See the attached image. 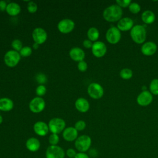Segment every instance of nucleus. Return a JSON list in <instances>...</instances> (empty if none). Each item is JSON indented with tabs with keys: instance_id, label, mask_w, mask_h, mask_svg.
Segmentation results:
<instances>
[{
	"instance_id": "obj_20",
	"label": "nucleus",
	"mask_w": 158,
	"mask_h": 158,
	"mask_svg": "<svg viewBox=\"0 0 158 158\" xmlns=\"http://www.w3.org/2000/svg\"><path fill=\"white\" fill-rule=\"evenodd\" d=\"M75 106L77 110L80 112H86L89 109V103L85 98H80L75 102Z\"/></svg>"
},
{
	"instance_id": "obj_25",
	"label": "nucleus",
	"mask_w": 158,
	"mask_h": 158,
	"mask_svg": "<svg viewBox=\"0 0 158 158\" xmlns=\"http://www.w3.org/2000/svg\"><path fill=\"white\" fill-rule=\"evenodd\" d=\"M119 75L120 77L123 80H130L132 78L133 73L130 69L124 68L120 70Z\"/></svg>"
},
{
	"instance_id": "obj_35",
	"label": "nucleus",
	"mask_w": 158,
	"mask_h": 158,
	"mask_svg": "<svg viewBox=\"0 0 158 158\" xmlns=\"http://www.w3.org/2000/svg\"><path fill=\"white\" fill-rule=\"evenodd\" d=\"M77 67H78V69L80 72H85L87 70L88 64L85 61L82 60V61H80L78 63Z\"/></svg>"
},
{
	"instance_id": "obj_15",
	"label": "nucleus",
	"mask_w": 158,
	"mask_h": 158,
	"mask_svg": "<svg viewBox=\"0 0 158 158\" xmlns=\"http://www.w3.org/2000/svg\"><path fill=\"white\" fill-rule=\"evenodd\" d=\"M134 26L133 20L128 17L122 18L117 24V27L121 31H127L131 30Z\"/></svg>"
},
{
	"instance_id": "obj_5",
	"label": "nucleus",
	"mask_w": 158,
	"mask_h": 158,
	"mask_svg": "<svg viewBox=\"0 0 158 158\" xmlns=\"http://www.w3.org/2000/svg\"><path fill=\"white\" fill-rule=\"evenodd\" d=\"M20 58L21 56L19 52L14 50H9L5 54L4 60L7 66L14 67L19 64Z\"/></svg>"
},
{
	"instance_id": "obj_6",
	"label": "nucleus",
	"mask_w": 158,
	"mask_h": 158,
	"mask_svg": "<svg viewBox=\"0 0 158 158\" xmlns=\"http://www.w3.org/2000/svg\"><path fill=\"white\" fill-rule=\"evenodd\" d=\"M89 96L94 99H99L104 95V89L98 83L93 82L89 85L87 89Z\"/></svg>"
},
{
	"instance_id": "obj_17",
	"label": "nucleus",
	"mask_w": 158,
	"mask_h": 158,
	"mask_svg": "<svg viewBox=\"0 0 158 158\" xmlns=\"http://www.w3.org/2000/svg\"><path fill=\"white\" fill-rule=\"evenodd\" d=\"M62 136L67 141L71 142L75 141L78 138V131L75 128V127H67L62 131Z\"/></svg>"
},
{
	"instance_id": "obj_37",
	"label": "nucleus",
	"mask_w": 158,
	"mask_h": 158,
	"mask_svg": "<svg viewBox=\"0 0 158 158\" xmlns=\"http://www.w3.org/2000/svg\"><path fill=\"white\" fill-rule=\"evenodd\" d=\"M36 81L40 83V84H43L44 83H46V81H47V78L46 77L44 74L43 73H40L36 76Z\"/></svg>"
},
{
	"instance_id": "obj_36",
	"label": "nucleus",
	"mask_w": 158,
	"mask_h": 158,
	"mask_svg": "<svg viewBox=\"0 0 158 158\" xmlns=\"http://www.w3.org/2000/svg\"><path fill=\"white\" fill-rule=\"evenodd\" d=\"M77 153V152L75 149L73 148H69L65 152V155L69 158H75Z\"/></svg>"
},
{
	"instance_id": "obj_41",
	"label": "nucleus",
	"mask_w": 158,
	"mask_h": 158,
	"mask_svg": "<svg viewBox=\"0 0 158 158\" xmlns=\"http://www.w3.org/2000/svg\"><path fill=\"white\" fill-rule=\"evenodd\" d=\"M38 47H39V44H37V43H35L33 44V48L35 49H37L38 48Z\"/></svg>"
},
{
	"instance_id": "obj_42",
	"label": "nucleus",
	"mask_w": 158,
	"mask_h": 158,
	"mask_svg": "<svg viewBox=\"0 0 158 158\" xmlns=\"http://www.w3.org/2000/svg\"><path fill=\"white\" fill-rule=\"evenodd\" d=\"M2 121H3V118H2V116L0 115V124H1V123H2Z\"/></svg>"
},
{
	"instance_id": "obj_7",
	"label": "nucleus",
	"mask_w": 158,
	"mask_h": 158,
	"mask_svg": "<svg viewBox=\"0 0 158 158\" xmlns=\"http://www.w3.org/2000/svg\"><path fill=\"white\" fill-rule=\"evenodd\" d=\"M46 158H64L65 152L63 148L58 145H50L45 152Z\"/></svg>"
},
{
	"instance_id": "obj_26",
	"label": "nucleus",
	"mask_w": 158,
	"mask_h": 158,
	"mask_svg": "<svg viewBox=\"0 0 158 158\" xmlns=\"http://www.w3.org/2000/svg\"><path fill=\"white\" fill-rule=\"evenodd\" d=\"M149 91L152 95H158V79L154 78L149 84Z\"/></svg>"
},
{
	"instance_id": "obj_38",
	"label": "nucleus",
	"mask_w": 158,
	"mask_h": 158,
	"mask_svg": "<svg viewBox=\"0 0 158 158\" xmlns=\"http://www.w3.org/2000/svg\"><path fill=\"white\" fill-rule=\"evenodd\" d=\"M93 43L91 41H90L89 40H85L83 42V45L85 48L87 49H89L92 48L93 46Z\"/></svg>"
},
{
	"instance_id": "obj_11",
	"label": "nucleus",
	"mask_w": 158,
	"mask_h": 158,
	"mask_svg": "<svg viewBox=\"0 0 158 158\" xmlns=\"http://www.w3.org/2000/svg\"><path fill=\"white\" fill-rule=\"evenodd\" d=\"M91 52L94 56L98 58L102 57L105 56L107 52V47L104 43L100 41H97L93 44Z\"/></svg>"
},
{
	"instance_id": "obj_4",
	"label": "nucleus",
	"mask_w": 158,
	"mask_h": 158,
	"mask_svg": "<svg viewBox=\"0 0 158 158\" xmlns=\"http://www.w3.org/2000/svg\"><path fill=\"white\" fill-rule=\"evenodd\" d=\"M49 131L52 133L59 134L63 131L65 128V122L60 118H53L48 123Z\"/></svg>"
},
{
	"instance_id": "obj_22",
	"label": "nucleus",
	"mask_w": 158,
	"mask_h": 158,
	"mask_svg": "<svg viewBox=\"0 0 158 158\" xmlns=\"http://www.w3.org/2000/svg\"><path fill=\"white\" fill-rule=\"evenodd\" d=\"M14 107V102L8 98L0 99V110L7 112L11 110Z\"/></svg>"
},
{
	"instance_id": "obj_28",
	"label": "nucleus",
	"mask_w": 158,
	"mask_h": 158,
	"mask_svg": "<svg viewBox=\"0 0 158 158\" xmlns=\"http://www.w3.org/2000/svg\"><path fill=\"white\" fill-rule=\"evenodd\" d=\"M11 46L12 47V48L14 49V51H16L19 52L23 48L22 47V42L20 40L15 39L12 41Z\"/></svg>"
},
{
	"instance_id": "obj_24",
	"label": "nucleus",
	"mask_w": 158,
	"mask_h": 158,
	"mask_svg": "<svg viewBox=\"0 0 158 158\" xmlns=\"http://www.w3.org/2000/svg\"><path fill=\"white\" fill-rule=\"evenodd\" d=\"M87 36L88 40L91 41H97L99 37V32L98 28L95 27H91L87 31Z\"/></svg>"
},
{
	"instance_id": "obj_9",
	"label": "nucleus",
	"mask_w": 158,
	"mask_h": 158,
	"mask_svg": "<svg viewBox=\"0 0 158 158\" xmlns=\"http://www.w3.org/2000/svg\"><path fill=\"white\" fill-rule=\"evenodd\" d=\"M45 101L41 97H35L29 103V109L33 113H40L45 108Z\"/></svg>"
},
{
	"instance_id": "obj_21",
	"label": "nucleus",
	"mask_w": 158,
	"mask_h": 158,
	"mask_svg": "<svg viewBox=\"0 0 158 158\" xmlns=\"http://www.w3.org/2000/svg\"><path fill=\"white\" fill-rule=\"evenodd\" d=\"M142 21L145 24H151L152 23L156 20V15L151 10H144L141 16Z\"/></svg>"
},
{
	"instance_id": "obj_10",
	"label": "nucleus",
	"mask_w": 158,
	"mask_h": 158,
	"mask_svg": "<svg viewBox=\"0 0 158 158\" xmlns=\"http://www.w3.org/2000/svg\"><path fill=\"white\" fill-rule=\"evenodd\" d=\"M153 100V95L149 91H141L136 98V102L138 105L145 107L149 106Z\"/></svg>"
},
{
	"instance_id": "obj_16",
	"label": "nucleus",
	"mask_w": 158,
	"mask_h": 158,
	"mask_svg": "<svg viewBox=\"0 0 158 158\" xmlns=\"http://www.w3.org/2000/svg\"><path fill=\"white\" fill-rule=\"evenodd\" d=\"M33 130L35 133L40 136H44L49 131L48 125L42 121L36 122L33 125Z\"/></svg>"
},
{
	"instance_id": "obj_31",
	"label": "nucleus",
	"mask_w": 158,
	"mask_h": 158,
	"mask_svg": "<svg viewBox=\"0 0 158 158\" xmlns=\"http://www.w3.org/2000/svg\"><path fill=\"white\" fill-rule=\"evenodd\" d=\"M46 93V88L43 85H40L36 88V94L39 97L44 96Z\"/></svg>"
},
{
	"instance_id": "obj_30",
	"label": "nucleus",
	"mask_w": 158,
	"mask_h": 158,
	"mask_svg": "<svg viewBox=\"0 0 158 158\" xmlns=\"http://www.w3.org/2000/svg\"><path fill=\"white\" fill-rule=\"evenodd\" d=\"M48 141L51 145H52V146L57 145V144L59 142V136L57 134L52 133L49 135Z\"/></svg>"
},
{
	"instance_id": "obj_13",
	"label": "nucleus",
	"mask_w": 158,
	"mask_h": 158,
	"mask_svg": "<svg viewBox=\"0 0 158 158\" xmlns=\"http://www.w3.org/2000/svg\"><path fill=\"white\" fill-rule=\"evenodd\" d=\"M32 37L35 43L40 45L46 41L48 35L46 31L43 28L38 27L33 30L32 32Z\"/></svg>"
},
{
	"instance_id": "obj_8",
	"label": "nucleus",
	"mask_w": 158,
	"mask_h": 158,
	"mask_svg": "<svg viewBox=\"0 0 158 158\" xmlns=\"http://www.w3.org/2000/svg\"><path fill=\"white\" fill-rule=\"evenodd\" d=\"M106 38L109 43L115 44L121 39V31L117 27H111L106 31Z\"/></svg>"
},
{
	"instance_id": "obj_40",
	"label": "nucleus",
	"mask_w": 158,
	"mask_h": 158,
	"mask_svg": "<svg viewBox=\"0 0 158 158\" xmlns=\"http://www.w3.org/2000/svg\"><path fill=\"white\" fill-rule=\"evenodd\" d=\"M7 2L5 1L1 0L0 1V10L1 11H4L6 10V7H7Z\"/></svg>"
},
{
	"instance_id": "obj_12",
	"label": "nucleus",
	"mask_w": 158,
	"mask_h": 158,
	"mask_svg": "<svg viewBox=\"0 0 158 158\" xmlns=\"http://www.w3.org/2000/svg\"><path fill=\"white\" fill-rule=\"evenodd\" d=\"M75 28L74 22L69 19H64L61 20L57 24V28L62 33H69L71 32Z\"/></svg>"
},
{
	"instance_id": "obj_33",
	"label": "nucleus",
	"mask_w": 158,
	"mask_h": 158,
	"mask_svg": "<svg viewBox=\"0 0 158 158\" xmlns=\"http://www.w3.org/2000/svg\"><path fill=\"white\" fill-rule=\"evenodd\" d=\"M131 0H117L116 1V4L118 5L119 7H120L122 9L128 7L130 4H131Z\"/></svg>"
},
{
	"instance_id": "obj_32",
	"label": "nucleus",
	"mask_w": 158,
	"mask_h": 158,
	"mask_svg": "<svg viewBox=\"0 0 158 158\" xmlns=\"http://www.w3.org/2000/svg\"><path fill=\"white\" fill-rule=\"evenodd\" d=\"M38 9L37 4L33 1H29L27 4V10L30 13H35Z\"/></svg>"
},
{
	"instance_id": "obj_14",
	"label": "nucleus",
	"mask_w": 158,
	"mask_h": 158,
	"mask_svg": "<svg viewBox=\"0 0 158 158\" xmlns=\"http://www.w3.org/2000/svg\"><path fill=\"white\" fill-rule=\"evenodd\" d=\"M157 49V44L153 41H148L144 43L141 47V53L146 56H151L154 55Z\"/></svg>"
},
{
	"instance_id": "obj_23",
	"label": "nucleus",
	"mask_w": 158,
	"mask_h": 158,
	"mask_svg": "<svg viewBox=\"0 0 158 158\" xmlns=\"http://www.w3.org/2000/svg\"><path fill=\"white\" fill-rule=\"evenodd\" d=\"M20 6L16 2H10L7 4L6 10V12L10 16L17 15L20 12Z\"/></svg>"
},
{
	"instance_id": "obj_2",
	"label": "nucleus",
	"mask_w": 158,
	"mask_h": 158,
	"mask_svg": "<svg viewBox=\"0 0 158 158\" xmlns=\"http://www.w3.org/2000/svg\"><path fill=\"white\" fill-rule=\"evenodd\" d=\"M146 30L144 26L135 25L130 30L131 40L136 44H143L146 39Z\"/></svg>"
},
{
	"instance_id": "obj_39",
	"label": "nucleus",
	"mask_w": 158,
	"mask_h": 158,
	"mask_svg": "<svg viewBox=\"0 0 158 158\" xmlns=\"http://www.w3.org/2000/svg\"><path fill=\"white\" fill-rule=\"evenodd\" d=\"M75 158H89V157L86 152H78L77 153Z\"/></svg>"
},
{
	"instance_id": "obj_34",
	"label": "nucleus",
	"mask_w": 158,
	"mask_h": 158,
	"mask_svg": "<svg viewBox=\"0 0 158 158\" xmlns=\"http://www.w3.org/2000/svg\"><path fill=\"white\" fill-rule=\"evenodd\" d=\"M86 124L85 121L78 120L75 123L74 127L77 131H82L85 130V128H86Z\"/></svg>"
},
{
	"instance_id": "obj_27",
	"label": "nucleus",
	"mask_w": 158,
	"mask_h": 158,
	"mask_svg": "<svg viewBox=\"0 0 158 158\" xmlns=\"http://www.w3.org/2000/svg\"><path fill=\"white\" fill-rule=\"evenodd\" d=\"M128 9L130 12L132 14H136L141 10V6L139 4L135 2H131L130 6H128Z\"/></svg>"
},
{
	"instance_id": "obj_18",
	"label": "nucleus",
	"mask_w": 158,
	"mask_h": 158,
	"mask_svg": "<svg viewBox=\"0 0 158 158\" xmlns=\"http://www.w3.org/2000/svg\"><path fill=\"white\" fill-rule=\"evenodd\" d=\"M69 56L72 60L79 62L83 60L85 57V53L80 48L75 47L70 50Z\"/></svg>"
},
{
	"instance_id": "obj_3",
	"label": "nucleus",
	"mask_w": 158,
	"mask_h": 158,
	"mask_svg": "<svg viewBox=\"0 0 158 158\" xmlns=\"http://www.w3.org/2000/svg\"><path fill=\"white\" fill-rule=\"evenodd\" d=\"M91 138L89 136L83 135L78 136L75 141V147L76 149L80 152H86L89 150L91 146Z\"/></svg>"
},
{
	"instance_id": "obj_19",
	"label": "nucleus",
	"mask_w": 158,
	"mask_h": 158,
	"mask_svg": "<svg viewBox=\"0 0 158 158\" xmlns=\"http://www.w3.org/2000/svg\"><path fill=\"white\" fill-rule=\"evenodd\" d=\"M40 141L38 139L35 137H31L28 138L25 143V146L27 149L30 152L38 151L40 148Z\"/></svg>"
},
{
	"instance_id": "obj_1",
	"label": "nucleus",
	"mask_w": 158,
	"mask_h": 158,
	"mask_svg": "<svg viewBox=\"0 0 158 158\" xmlns=\"http://www.w3.org/2000/svg\"><path fill=\"white\" fill-rule=\"evenodd\" d=\"M123 10L117 4H112L106 7L102 13L103 18L109 22H118L122 17Z\"/></svg>"
},
{
	"instance_id": "obj_29",
	"label": "nucleus",
	"mask_w": 158,
	"mask_h": 158,
	"mask_svg": "<svg viewBox=\"0 0 158 158\" xmlns=\"http://www.w3.org/2000/svg\"><path fill=\"white\" fill-rule=\"evenodd\" d=\"M20 56L22 57H28L32 53V49L30 46H24L19 51Z\"/></svg>"
}]
</instances>
